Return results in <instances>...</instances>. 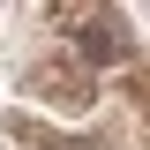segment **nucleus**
Masks as SVG:
<instances>
[{
	"mask_svg": "<svg viewBox=\"0 0 150 150\" xmlns=\"http://www.w3.org/2000/svg\"><path fill=\"white\" fill-rule=\"evenodd\" d=\"M23 90H30L38 105H60V112H90V98H98V75L83 68V60L53 53V60H30V68H23Z\"/></svg>",
	"mask_w": 150,
	"mask_h": 150,
	"instance_id": "nucleus-1",
	"label": "nucleus"
}]
</instances>
